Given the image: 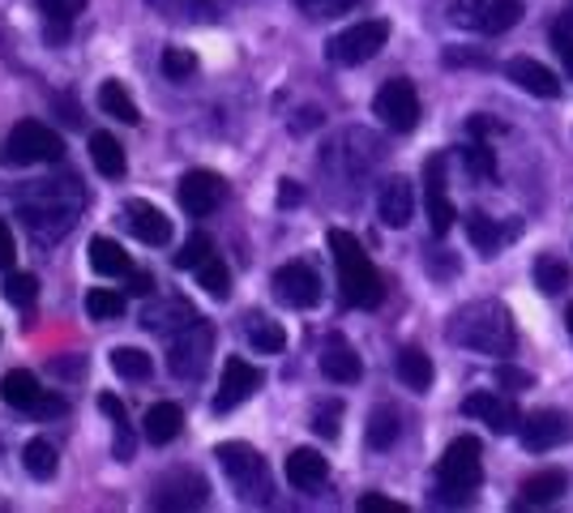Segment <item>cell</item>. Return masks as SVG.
<instances>
[{"instance_id":"obj_23","label":"cell","mask_w":573,"mask_h":513,"mask_svg":"<svg viewBox=\"0 0 573 513\" xmlns=\"http://www.w3.org/2000/svg\"><path fill=\"white\" fill-rule=\"evenodd\" d=\"M141 424H146L141 433H146L150 445H171L176 436L185 433V411H180L176 403H155L150 411H146V420H141Z\"/></svg>"},{"instance_id":"obj_25","label":"cell","mask_w":573,"mask_h":513,"mask_svg":"<svg viewBox=\"0 0 573 513\" xmlns=\"http://www.w3.org/2000/svg\"><path fill=\"white\" fill-rule=\"evenodd\" d=\"M570 487L565 480V471H540V475H531L518 492V510H531V505H552V501H561V492Z\"/></svg>"},{"instance_id":"obj_6","label":"cell","mask_w":573,"mask_h":513,"mask_svg":"<svg viewBox=\"0 0 573 513\" xmlns=\"http://www.w3.org/2000/svg\"><path fill=\"white\" fill-rule=\"evenodd\" d=\"M210 355H215V329L210 322H197L185 325L171 334V347H167V368L176 381H197L206 368H210Z\"/></svg>"},{"instance_id":"obj_55","label":"cell","mask_w":573,"mask_h":513,"mask_svg":"<svg viewBox=\"0 0 573 513\" xmlns=\"http://www.w3.org/2000/svg\"><path fill=\"white\" fill-rule=\"evenodd\" d=\"M34 415H65V403L43 394V398H39V406H34Z\"/></svg>"},{"instance_id":"obj_48","label":"cell","mask_w":573,"mask_h":513,"mask_svg":"<svg viewBox=\"0 0 573 513\" xmlns=\"http://www.w3.org/2000/svg\"><path fill=\"white\" fill-rule=\"evenodd\" d=\"M359 513H407L403 501H389L382 492H368V496H359Z\"/></svg>"},{"instance_id":"obj_43","label":"cell","mask_w":573,"mask_h":513,"mask_svg":"<svg viewBox=\"0 0 573 513\" xmlns=\"http://www.w3.org/2000/svg\"><path fill=\"white\" fill-rule=\"evenodd\" d=\"M210 253H215V240L197 231V236H192V240L185 244L180 253H176V270H197V266H201V262H206Z\"/></svg>"},{"instance_id":"obj_34","label":"cell","mask_w":573,"mask_h":513,"mask_svg":"<svg viewBox=\"0 0 573 513\" xmlns=\"http://www.w3.org/2000/svg\"><path fill=\"white\" fill-rule=\"evenodd\" d=\"M403 433V420H398V411L394 406H377L373 415H368V445L373 450H389L394 441Z\"/></svg>"},{"instance_id":"obj_56","label":"cell","mask_w":573,"mask_h":513,"mask_svg":"<svg viewBox=\"0 0 573 513\" xmlns=\"http://www.w3.org/2000/svg\"><path fill=\"white\" fill-rule=\"evenodd\" d=\"M565 329H570V338H573V304H570V313H565Z\"/></svg>"},{"instance_id":"obj_39","label":"cell","mask_w":573,"mask_h":513,"mask_svg":"<svg viewBox=\"0 0 573 513\" xmlns=\"http://www.w3.org/2000/svg\"><path fill=\"white\" fill-rule=\"evenodd\" d=\"M466 236H471V244H475L484 257H496V248H501V227H496L488 215H466Z\"/></svg>"},{"instance_id":"obj_12","label":"cell","mask_w":573,"mask_h":513,"mask_svg":"<svg viewBox=\"0 0 573 513\" xmlns=\"http://www.w3.org/2000/svg\"><path fill=\"white\" fill-rule=\"evenodd\" d=\"M518 436L531 454H547V450L565 445L573 436V420L565 411H556V406H544V411H535V415H522Z\"/></svg>"},{"instance_id":"obj_52","label":"cell","mask_w":573,"mask_h":513,"mask_svg":"<svg viewBox=\"0 0 573 513\" xmlns=\"http://www.w3.org/2000/svg\"><path fill=\"white\" fill-rule=\"evenodd\" d=\"M125 278H129V292L134 296H155V274L150 270H129Z\"/></svg>"},{"instance_id":"obj_31","label":"cell","mask_w":573,"mask_h":513,"mask_svg":"<svg viewBox=\"0 0 573 513\" xmlns=\"http://www.w3.org/2000/svg\"><path fill=\"white\" fill-rule=\"evenodd\" d=\"M531 278H535V287H540L544 296H561V292L570 287V266H565L561 257L544 253V257H535V270H531Z\"/></svg>"},{"instance_id":"obj_17","label":"cell","mask_w":573,"mask_h":513,"mask_svg":"<svg viewBox=\"0 0 573 513\" xmlns=\"http://www.w3.org/2000/svg\"><path fill=\"white\" fill-rule=\"evenodd\" d=\"M167 22H219L236 0H146Z\"/></svg>"},{"instance_id":"obj_16","label":"cell","mask_w":573,"mask_h":513,"mask_svg":"<svg viewBox=\"0 0 573 513\" xmlns=\"http://www.w3.org/2000/svg\"><path fill=\"white\" fill-rule=\"evenodd\" d=\"M463 415L480 420V424H488L496 436L518 433V424H522L518 406L510 403V398H501V394H488V389H480V394H466V398H463Z\"/></svg>"},{"instance_id":"obj_35","label":"cell","mask_w":573,"mask_h":513,"mask_svg":"<svg viewBox=\"0 0 573 513\" xmlns=\"http://www.w3.org/2000/svg\"><path fill=\"white\" fill-rule=\"evenodd\" d=\"M22 466H27V475H34V480H52L56 450L43 441V436H34V441H27V450H22Z\"/></svg>"},{"instance_id":"obj_54","label":"cell","mask_w":573,"mask_h":513,"mask_svg":"<svg viewBox=\"0 0 573 513\" xmlns=\"http://www.w3.org/2000/svg\"><path fill=\"white\" fill-rule=\"evenodd\" d=\"M300 185L296 180H283V189H278V206H300Z\"/></svg>"},{"instance_id":"obj_18","label":"cell","mask_w":573,"mask_h":513,"mask_svg":"<svg viewBox=\"0 0 573 513\" xmlns=\"http://www.w3.org/2000/svg\"><path fill=\"white\" fill-rule=\"evenodd\" d=\"M377 215H382L385 227H407L411 215H415V193H411L407 176H389L377 193Z\"/></svg>"},{"instance_id":"obj_2","label":"cell","mask_w":573,"mask_h":513,"mask_svg":"<svg viewBox=\"0 0 573 513\" xmlns=\"http://www.w3.org/2000/svg\"><path fill=\"white\" fill-rule=\"evenodd\" d=\"M329 253H334V266H338V287H343V304L347 308H377L385 299V283L377 266L368 262L364 244L355 240L352 231L334 227L329 231Z\"/></svg>"},{"instance_id":"obj_40","label":"cell","mask_w":573,"mask_h":513,"mask_svg":"<svg viewBox=\"0 0 573 513\" xmlns=\"http://www.w3.org/2000/svg\"><path fill=\"white\" fill-rule=\"evenodd\" d=\"M454 218H458V210L445 197V189H428V227H433V236H449Z\"/></svg>"},{"instance_id":"obj_29","label":"cell","mask_w":573,"mask_h":513,"mask_svg":"<svg viewBox=\"0 0 573 513\" xmlns=\"http://www.w3.org/2000/svg\"><path fill=\"white\" fill-rule=\"evenodd\" d=\"M90 159H95V167H99L108 180H120V176L129 171L125 146H120V141H116L111 134H95V137H90Z\"/></svg>"},{"instance_id":"obj_47","label":"cell","mask_w":573,"mask_h":513,"mask_svg":"<svg viewBox=\"0 0 573 513\" xmlns=\"http://www.w3.org/2000/svg\"><path fill=\"white\" fill-rule=\"evenodd\" d=\"M492 377H496V385H501V389H531V385H535V377H531V373H522V368L505 364V359L496 364V373H492Z\"/></svg>"},{"instance_id":"obj_44","label":"cell","mask_w":573,"mask_h":513,"mask_svg":"<svg viewBox=\"0 0 573 513\" xmlns=\"http://www.w3.org/2000/svg\"><path fill=\"white\" fill-rule=\"evenodd\" d=\"M164 73L171 81H185L197 73V56L189 52V48H167L164 52Z\"/></svg>"},{"instance_id":"obj_21","label":"cell","mask_w":573,"mask_h":513,"mask_svg":"<svg viewBox=\"0 0 573 513\" xmlns=\"http://www.w3.org/2000/svg\"><path fill=\"white\" fill-rule=\"evenodd\" d=\"M510 81H518L522 90H526V95H535V99H556V95H561V78H556L547 65L526 60V56L510 60Z\"/></svg>"},{"instance_id":"obj_36","label":"cell","mask_w":573,"mask_h":513,"mask_svg":"<svg viewBox=\"0 0 573 513\" xmlns=\"http://www.w3.org/2000/svg\"><path fill=\"white\" fill-rule=\"evenodd\" d=\"M197 283H201V287H206V292H210L215 299L231 296V270H227V266L219 262V253H210V257L197 266Z\"/></svg>"},{"instance_id":"obj_26","label":"cell","mask_w":573,"mask_h":513,"mask_svg":"<svg viewBox=\"0 0 573 513\" xmlns=\"http://www.w3.org/2000/svg\"><path fill=\"white\" fill-rule=\"evenodd\" d=\"M245 338L253 343V352H261V355H278L287 347V329L274 322V317H266V313H248Z\"/></svg>"},{"instance_id":"obj_1","label":"cell","mask_w":573,"mask_h":513,"mask_svg":"<svg viewBox=\"0 0 573 513\" xmlns=\"http://www.w3.org/2000/svg\"><path fill=\"white\" fill-rule=\"evenodd\" d=\"M86 210V189L73 176L56 180H34L30 189L18 193V215L30 227V236L43 244H56L65 231H73L78 215Z\"/></svg>"},{"instance_id":"obj_42","label":"cell","mask_w":573,"mask_h":513,"mask_svg":"<svg viewBox=\"0 0 573 513\" xmlns=\"http://www.w3.org/2000/svg\"><path fill=\"white\" fill-rule=\"evenodd\" d=\"M466 159V171L471 176H480V180H496V155L488 150V141H471L463 150Z\"/></svg>"},{"instance_id":"obj_49","label":"cell","mask_w":573,"mask_h":513,"mask_svg":"<svg viewBox=\"0 0 573 513\" xmlns=\"http://www.w3.org/2000/svg\"><path fill=\"white\" fill-rule=\"evenodd\" d=\"M18 262V244H13V227L0 218V270H13Z\"/></svg>"},{"instance_id":"obj_5","label":"cell","mask_w":573,"mask_h":513,"mask_svg":"<svg viewBox=\"0 0 573 513\" xmlns=\"http://www.w3.org/2000/svg\"><path fill=\"white\" fill-rule=\"evenodd\" d=\"M215 458H219L223 475L231 480L236 487V496L245 501V505H266L270 501V471H266V458L245 445V441H223L219 450H215Z\"/></svg>"},{"instance_id":"obj_8","label":"cell","mask_w":573,"mask_h":513,"mask_svg":"<svg viewBox=\"0 0 573 513\" xmlns=\"http://www.w3.org/2000/svg\"><path fill=\"white\" fill-rule=\"evenodd\" d=\"M65 155V141L60 134H52L48 125L39 120H22L13 125V134L4 141V162L9 167H34V162H56Z\"/></svg>"},{"instance_id":"obj_33","label":"cell","mask_w":573,"mask_h":513,"mask_svg":"<svg viewBox=\"0 0 573 513\" xmlns=\"http://www.w3.org/2000/svg\"><path fill=\"white\" fill-rule=\"evenodd\" d=\"M90 0H39V13L52 22V39H65L69 27L78 22V13H86Z\"/></svg>"},{"instance_id":"obj_20","label":"cell","mask_w":573,"mask_h":513,"mask_svg":"<svg viewBox=\"0 0 573 513\" xmlns=\"http://www.w3.org/2000/svg\"><path fill=\"white\" fill-rule=\"evenodd\" d=\"M125 215H129V227H134V236L141 244H167L171 240V218L159 210V206H150V201H129L125 206Z\"/></svg>"},{"instance_id":"obj_45","label":"cell","mask_w":573,"mask_h":513,"mask_svg":"<svg viewBox=\"0 0 573 513\" xmlns=\"http://www.w3.org/2000/svg\"><path fill=\"white\" fill-rule=\"evenodd\" d=\"M308 18H338V13H347L355 9V0H296Z\"/></svg>"},{"instance_id":"obj_24","label":"cell","mask_w":573,"mask_h":513,"mask_svg":"<svg viewBox=\"0 0 573 513\" xmlns=\"http://www.w3.org/2000/svg\"><path fill=\"white\" fill-rule=\"evenodd\" d=\"M322 373L329 381H338V385H355V381L364 377V364H359V355L343 338H329L326 352H322Z\"/></svg>"},{"instance_id":"obj_15","label":"cell","mask_w":573,"mask_h":513,"mask_svg":"<svg viewBox=\"0 0 573 513\" xmlns=\"http://www.w3.org/2000/svg\"><path fill=\"white\" fill-rule=\"evenodd\" d=\"M266 385V373L257 368V364H248L240 355H231L227 364H223V385H219V398H215V411H231V406H240L245 398H253L257 389Z\"/></svg>"},{"instance_id":"obj_19","label":"cell","mask_w":573,"mask_h":513,"mask_svg":"<svg viewBox=\"0 0 573 513\" xmlns=\"http://www.w3.org/2000/svg\"><path fill=\"white\" fill-rule=\"evenodd\" d=\"M197 322V308H192L189 299H155V304H146V313H141V329H150V334H176V329H185V325Z\"/></svg>"},{"instance_id":"obj_53","label":"cell","mask_w":573,"mask_h":513,"mask_svg":"<svg viewBox=\"0 0 573 513\" xmlns=\"http://www.w3.org/2000/svg\"><path fill=\"white\" fill-rule=\"evenodd\" d=\"M99 411L108 415L111 424H120V420H129V415H125V403H120L116 394H99Z\"/></svg>"},{"instance_id":"obj_4","label":"cell","mask_w":573,"mask_h":513,"mask_svg":"<svg viewBox=\"0 0 573 513\" xmlns=\"http://www.w3.org/2000/svg\"><path fill=\"white\" fill-rule=\"evenodd\" d=\"M480 484H484V445L475 436L449 441V450L437 462V496L445 505H466Z\"/></svg>"},{"instance_id":"obj_14","label":"cell","mask_w":573,"mask_h":513,"mask_svg":"<svg viewBox=\"0 0 573 513\" xmlns=\"http://www.w3.org/2000/svg\"><path fill=\"white\" fill-rule=\"evenodd\" d=\"M274 296L283 299L287 308H313L322 299V278L304 262H287V266L274 270Z\"/></svg>"},{"instance_id":"obj_38","label":"cell","mask_w":573,"mask_h":513,"mask_svg":"<svg viewBox=\"0 0 573 513\" xmlns=\"http://www.w3.org/2000/svg\"><path fill=\"white\" fill-rule=\"evenodd\" d=\"M111 368H116V377L125 381H146L150 377V355L137 352V347H116L111 352Z\"/></svg>"},{"instance_id":"obj_7","label":"cell","mask_w":573,"mask_h":513,"mask_svg":"<svg viewBox=\"0 0 573 513\" xmlns=\"http://www.w3.org/2000/svg\"><path fill=\"white\" fill-rule=\"evenodd\" d=\"M449 18L475 34H505L522 22V0H454Z\"/></svg>"},{"instance_id":"obj_46","label":"cell","mask_w":573,"mask_h":513,"mask_svg":"<svg viewBox=\"0 0 573 513\" xmlns=\"http://www.w3.org/2000/svg\"><path fill=\"white\" fill-rule=\"evenodd\" d=\"M338 420H343V403L317 406V415H313V433H317V436H338Z\"/></svg>"},{"instance_id":"obj_9","label":"cell","mask_w":573,"mask_h":513,"mask_svg":"<svg viewBox=\"0 0 573 513\" xmlns=\"http://www.w3.org/2000/svg\"><path fill=\"white\" fill-rule=\"evenodd\" d=\"M385 43H389V22L373 18V22H355V27L338 30L329 39L326 56L334 65H364V60H373V56L382 52Z\"/></svg>"},{"instance_id":"obj_32","label":"cell","mask_w":573,"mask_h":513,"mask_svg":"<svg viewBox=\"0 0 573 513\" xmlns=\"http://www.w3.org/2000/svg\"><path fill=\"white\" fill-rule=\"evenodd\" d=\"M99 108L108 111V116H116L120 125H137L141 120V111H137V103L129 99V90L120 81H103L99 86Z\"/></svg>"},{"instance_id":"obj_51","label":"cell","mask_w":573,"mask_h":513,"mask_svg":"<svg viewBox=\"0 0 573 513\" xmlns=\"http://www.w3.org/2000/svg\"><path fill=\"white\" fill-rule=\"evenodd\" d=\"M466 134L475 137V141H484L488 134H505V125H501V120H488V116H471V120H466Z\"/></svg>"},{"instance_id":"obj_28","label":"cell","mask_w":573,"mask_h":513,"mask_svg":"<svg viewBox=\"0 0 573 513\" xmlns=\"http://www.w3.org/2000/svg\"><path fill=\"white\" fill-rule=\"evenodd\" d=\"M0 398L9 406H18V411H34L39 398H43V389H39L34 373L18 368V373H4V381H0Z\"/></svg>"},{"instance_id":"obj_50","label":"cell","mask_w":573,"mask_h":513,"mask_svg":"<svg viewBox=\"0 0 573 513\" xmlns=\"http://www.w3.org/2000/svg\"><path fill=\"white\" fill-rule=\"evenodd\" d=\"M552 48H556V56H561V65H565V73L573 78V34L565 27L552 30Z\"/></svg>"},{"instance_id":"obj_27","label":"cell","mask_w":573,"mask_h":513,"mask_svg":"<svg viewBox=\"0 0 573 513\" xmlns=\"http://www.w3.org/2000/svg\"><path fill=\"white\" fill-rule=\"evenodd\" d=\"M394 373H398V381H403L407 389H415V394H428V389H433V359L419 352V347L398 352V359H394Z\"/></svg>"},{"instance_id":"obj_22","label":"cell","mask_w":573,"mask_h":513,"mask_svg":"<svg viewBox=\"0 0 573 513\" xmlns=\"http://www.w3.org/2000/svg\"><path fill=\"white\" fill-rule=\"evenodd\" d=\"M329 475V462L317 454V450H308V445H300V450H292L287 454V480H292V487H300V492H313V487H322Z\"/></svg>"},{"instance_id":"obj_3","label":"cell","mask_w":573,"mask_h":513,"mask_svg":"<svg viewBox=\"0 0 573 513\" xmlns=\"http://www.w3.org/2000/svg\"><path fill=\"white\" fill-rule=\"evenodd\" d=\"M449 343H458L466 352H480V355H510L514 352V322L501 304L492 299H480V304H466L454 313L449 322Z\"/></svg>"},{"instance_id":"obj_41","label":"cell","mask_w":573,"mask_h":513,"mask_svg":"<svg viewBox=\"0 0 573 513\" xmlns=\"http://www.w3.org/2000/svg\"><path fill=\"white\" fill-rule=\"evenodd\" d=\"M4 299H9L13 308H30V304L39 299V278H34V274L13 270L4 278Z\"/></svg>"},{"instance_id":"obj_30","label":"cell","mask_w":573,"mask_h":513,"mask_svg":"<svg viewBox=\"0 0 573 513\" xmlns=\"http://www.w3.org/2000/svg\"><path fill=\"white\" fill-rule=\"evenodd\" d=\"M90 266H95L99 274H108V278L134 270L129 253H125V248H120L116 240H108V236H95V240H90Z\"/></svg>"},{"instance_id":"obj_13","label":"cell","mask_w":573,"mask_h":513,"mask_svg":"<svg viewBox=\"0 0 573 513\" xmlns=\"http://www.w3.org/2000/svg\"><path fill=\"white\" fill-rule=\"evenodd\" d=\"M176 197H180L185 215L206 218V215H215L223 201H227V180H223L219 171H206V167H197V171H189V176L180 180Z\"/></svg>"},{"instance_id":"obj_11","label":"cell","mask_w":573,"mask_h":513,"mask_svg":"<svg viewBox=\"0 0 573 513\" xmlns=\"http://www.w3.org/2000/svg\"><path fill=\"white\" fill-rule=\"evenodd\" d=\"M206 501H210V484L197 471H171L150 492L155 510H201Z\"/></svg>"},{"instance_id":"obj_10","label":"cell","mask_w":573,"mask_h":513,"mask_svg":"<svg viewBox=\"0 0 573 513\" xmlns=\"http://www.w3.org/2000/svg\"><path fill=\"white\" fill-rule=\"evenodd\" d=\"M373 111L382 116L385 129H394V134H411V129L419 125V95H415V86H411L407 78H389L382 90H377Z\"/></svg>"},{"instance_id":"obj_37","label":"cell","mask_w":573,"mask_h":513,"mask_svg":"<svg viewBox=\"0 0 573 513\" xmlns=\"http://www.w3.org/2000/svg\"><path fill=\"white\" fill-rule=\"evenodd\" d=\"M86 313H90V322H116L125 313V296L111 287H95V292H86Z\"/></svg>"}]
</instances>
